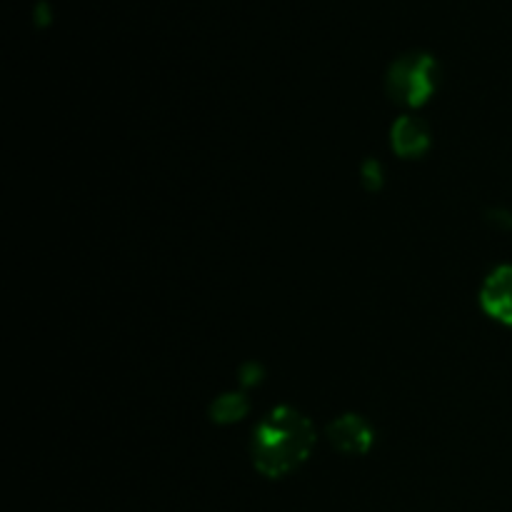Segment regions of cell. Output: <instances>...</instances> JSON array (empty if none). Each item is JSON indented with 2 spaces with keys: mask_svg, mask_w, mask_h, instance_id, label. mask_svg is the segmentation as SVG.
Listing matches in <instances>:
<instances>
[{
  "mask_svg": "<svg viewBox=\"0 0 512 512\" xmlns=\"http://www.w3.org/2000/svg\"><path fill=\"white\" fill-rule=\"evenodd\" d=\"M313 443L315 433L310 420L290 408H278L255 433V468L268 478H283L308 458Z\"/></svg>",
  "mask_w": 512,
  "mask_h": 512,
  "instance_id": "obj_1",
  "label": "cell"
},
{
  "mask_svg": "<svg viewBox=\"0 0 512 512\" xmlns=\"http://www.w3.org/2000/svg\"><path fill=\"white\" fill-rule=\"evenodd\" d=\"M435 83H438V63L433 55L420 53V50L400 55L390 65L388 80H385L390 98L410 108L423 105L433 95Z\"/></svg>",
  "mask_w": 512,
  "mask_h": 512,
  "instance_id": "obj_2",
  "label": "cell"
},
{
  "mask_svg": "<svg viewBox=\"0 0 512 512\" xmlns=\"http://www.w3.org/2000/svg\"><path fill=\"white\" fill-rule=\"evenodd\" d=\"M480 305L490 318L512 328V265H500L485 278Z\"/></svg>",
  "mask_w": 512,
  "mask_h": 512,
  "instance_id": "obj_3",
  "label": "cell"
},
{
  "mask_svg": "<svg viewBox=\"0 0 512 512\" xmlns=\"http://www.w3.org/2000/svg\"><path fill=\"white\" fill-rule=\"evenodd\" d=\"M328 438L343 453H365L373 440V430L358 415H343L328 428Z\"/></svg>",
  "mask_w": 512,
  "mask_h": 512,
  "instance_id": "obj_4",
  "label": "cell"
},
{
  "mask_svg": "<svg viewBox=\"0 0 512 512\" xmlns=\"http://www.w3.org/2000/svg\"><path fill=\"white\" fill-rule=\"evenodd\" d=\"M428 145V125L420 123L418 118H400L398 123L393 125V148L398 155L415 158V155H423Z\"/></svg>",
  "mask_w": 512,
  "mask_h": 512,
  "instance_id": "obj_5",
  "label": "cell"
}]
</instances>
